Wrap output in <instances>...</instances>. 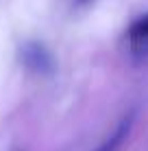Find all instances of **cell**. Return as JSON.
<instances>
[{"label":"cell","instance_id":"6da1fadb","mask_svg":"<svg viewBox=\"0 0 148 151\" xmlns=\"http://www.w3.org/2000/svg\"><path fill=\"white\" fill-rule=\"evenodd\" d=\"M20 61L24 68L35 75H52L55 72V57L42 42H24L20 48Z\"/></svg>","mask_w":148,"mask_h":151},{"label":"cell","instance_id":"7a4b0ae2","mask_svg":"<svg viewBox=\"0 0 148 151\" xmlns=\"http://www.w3.org/2000/svg\"><path fill=\"white\" fill-rule=\"evenodd\" d=\"M135 116H137V110L126 112L124 116L115 123V127L111 129L98 145H96L94 151H118L122 145L126 142V138H129L131 129H133V125H135Z\"/></svg>","mask_w":148,"mask_h":151},{"label":"cell","instance_id":"3957f363","mask_svg":"<svg viewBox=\"0 0 148 151\" xmlns=\"http://www.w3.org/2000/svg\"><path fill=\"white\" fill-rule=\"evenodd\" d=\"M126 42H129V50L135 57L148 55V13L131 22V27L126 29Z\"/></svg>","mask_w":148,"mask_h":151},{"label":"cell","instance_id":"277c9868","mask_svg":"<svg viewBox=\"0 0 148 151\" xmlns=\"http://www.w3.org/2000/svg\"><path fill=\"white\" fill-rule=\"evenodd\" d=\"M74 2V7H87V4H91L94 0H72Z\"/></svg>","mask_w":148,"mask_h":151}]
</instances>
